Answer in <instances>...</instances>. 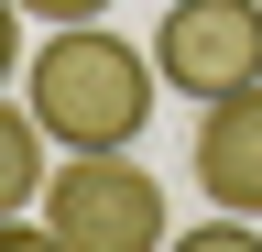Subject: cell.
Returning a JSON list of instances; mask_svg holds the SVG:
<instances>
[{
    "label": "cell",
    "mask_w": 262,
    "mask_h": 252,
    "mask_svg": "<svg viewBox=\"0 0 262 252\" xmlns=\"http://www.w3.org/2000/svg\"><path fill=\"white\" fill-rule=\"evenodd\" d=\"M164 252H262V230H251V219H196V230H175V241H164Z\"/></svg>",
    "instance_id": "6"
},
{
    "label": "cell",
    "mask_w": 262,
    "mask_h": 252,
    "mask_svg": "<svg viewBox=\"0 0 262 252\" xmlns=\"http://www.w3.org/2000/svg\"><path fill=\"white\" fill-rule=\"evenodd\" d=\"M11 11H22V22H55V33H66V22H110V0H11Z\"/></svg>",
    "instance_id": "7"
},
{
    "label": "cell",
    "mask_w": 262,
    "mask_h": 252,
    "mask_svg": "<svg viewBox=\"0 0 262 252\" xmlns=\"http://www.w3.org/2000/svg\"><path fill=\"white\" fill-rule=\"evenodd\" d=\"M0 252H66V241L44 230V219H0Z\"/></svg>",
    "instance_id": "8"
},
{
    "label": "cell",
    "mask_w": 262,
    "mask_h": 252,
    "mask_svg": "<svg viewBox=\"0 0 262 252\" xmlns=\"http://www.w3.org/2000/svg\"><path fill=\"white\" fill-rule=\"evenodd\" d=\"M44 230L66 252H164V186L142 153H66L44 176Z\"/></svg>",
    "instance_id": "2"
},
{
    "label": "cell",
    "mask_w": 262,
    "mask_h": 252,
    "mask_svg": "<svg viewBox=\"0 0 262 252\" xmlns=\"http://www.w3.org/2000/svg\"><path fill=\"white\" fill-rule=\"evenodd\" d=\"M22 110L66 153H131L153 121V44L110 33V22H66L22 55Z\"/></svg>",
    "instance_id": "1"
},
{
    "label": "cell",
    "mask_w": 262,
    "mask_h": 252,
    "mask_svg": "<svg viewBox=\"0 0 262 252\" xmlns=\"http://www.w3.org/2000/svg\"><path fill=\"white\" fill-rule=\"evenodd\" d=\"M153 77L186 88L196 110L229 99V88H262V0H164Z\"/></svg>",
    "instance_id": "3"
},
{
    "label": "cell",
    "mask_w": 262,
    "mask_h": 252,
    "mask_svg": "<svg viewBox=\"0 0 262 252\" xmlns=\"http://www.w3.org/2000/svg\"><path fill=\"white\" fill-rule=\"evenodd\" d=\"M44 121H33L22 99H0V219H22V208H44Z\"/></svg>",
    "instance_id": "5"
},
{
    "label": "cell",
    "mask_w": 262,
    "mask_h": 252,
    "mask_svg": "<svg viewBox=\"0 0 262 252\" xmlns=\"http://www.w3.org/2000/svg\"><path fill=\"white\" fill-rule=\"evenodd\" d=\"M22 55H33V44H22V11H11V0H0V77H11Z\"/></svg>",
    "instance_id": "9"
},
{
    "label": "cell",
    "mask_w": 262,
    "mask_h": 252,
    "mask_svg": "<svg viewBox=\"0 0 262 252\" xmlns=\"http://www.w3.org/2000/svg\"><path fill=\"white\" fill-rule=\"evenodd\" d=\"M196 186L229 219H262V88H229L196 110Z\"/></svg>",
    "instance_id": "4"
}]
</instances>
